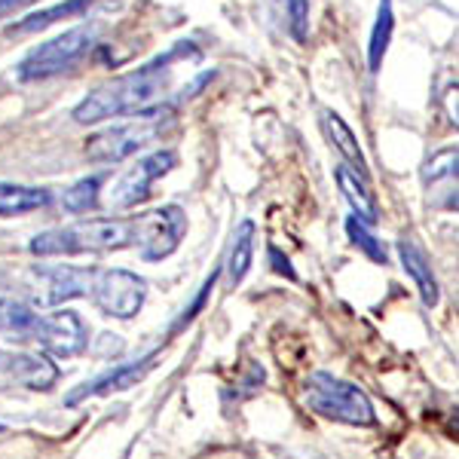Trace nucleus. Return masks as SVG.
Returning a JSON list of instances; mask_svg holds the SVG:
<instances>
[{"instance_id":"obj_18","label":"nucleus","mask_w":459,"mask_h":459,"mask_svg":"<svg viewBox=\"0 0 459 459\" xmlns=\"http://www.w3.org/2000/svg\"><path fill=\"white\" fill-rule=\"evenodd\" d=\"M53 203L47 187H25V184H0V218H16V214L37 212Z\"/></svg>"},{"instance_id":"obj_29","label":"nucleus","mask_w":459,"mask_h":459,"mask_svg":"<svg viewBox=\"0 0 459 459\" xmlns=\"http://www.w3.org/2000/svg\"><path fill=\"white\" fill-rule=\"evenodd\" d=\"M0 359H4V352H0Z\"/></svg>"},{"instance_id":"obj_27","label":"nucleus","mask_w":459,"mask_h":459,"mask_svg":"<svg viewBox=\"0 0 459 459\" xmlns=\"http://www.w3.org/2000/svg\"><path fill=\"white\" fill-rule=\"evenodd\" d=\"M28 4H34V0H0V19H10L13 13H19Z\"/></svg>"},{"instance_id":"obj_24","label":"nucleus","mask_w":459,"mask_h":459,"mask_svg":"<svg viewBox=\"0 0 459 459\" xmlns=\"http://www.w3.org/2000/svg\"><path fill=\"white\" fill-rule=\"evenodd\" d=\"M285 6V19H288V31L298 43H307L309 34V0H282Z\"/></svg>"},{"instance_id":"obj_7","label":"nucleus","mask_w":459,"mask_h":459,"mask_svg":"<svg viewBox=\"0 0 459 459\" xmlns=\"http://www.w3.org/2000/svg\"><path fill=\"white\" fill-rule=\"evenodd\" d=\"M92 300L105 316L132 318L138 316L147 294V282L129 270H99L92 282Z\"/></svg>"},{"instance_id":"obj_12","label":"nucleus","mask_w":459,"mask_h":459,"mask_svg":"<svg viewBox=\"0 0 459 459\" xmlns=\"http://www.w3.org/2000/svg\"><path fill=\"white\" fill-rule=\"evenodd\" d=\"M157 359H160V352H151V355H144V359L132 361V365H120V368H114V371H108L105 377H95L92 383H83L80 389H74L71 395L65 398V404L74 407L77 402H83V398L110 395V392H123L129 386H138V383H142L144 377L153 371Z\"/></svg>"},{"instance_id":"obj_17","label":"nucleus","mask_w":459,"mask_h":459,"mask_svg":"<svg viewBox=\"0 0 459 459\" xmlns=\"http://www.w3.org/2000/svg\"><path fill=\"white\" fill-rule=\"evenodd\" d=\"M398 255H402L404 270L411 273L413 285H417L420 300H423L426 307H435V303H438V282H435L432 270H429L426 255H423V251H420L417 246H413L411 239H402V242H398Z\"/></svg>"},{"instance_id":"obj_22","label":"nucleus","mask_w":459,"mask_h":459,"mask_svg":"<svg viewBox=\"0 0 459 459\" xmlns=\"http://www.w3.org/2000/svg\"><path fill=\"white\" fill-rule=\"evenodd\" d=\"M99 194H101V178H83V181H77L71 190H65L62 205L71 214L95 212V205H99Z\"/></svg>"},{"instance_id":"obj_23","label":"nucleus","mask_w":459,"mask_h":459,"mask_svg":"<svg viewBox=\"0 0 459 459\" xmlns=\"http://www.w3.org/2000/svg\"><path fill=\"white\" fill-rule=\"evenodd\" d=\"M346 233H350V239L359 246L361 251H365L371 261L377 264H389V255H386V248H383V242L380 239H374V233L368 230V224H361L359 218H346Z\"/></svg>"},{"instance_id":"obj_9","label":"nucleus","mask_w":459,"mask_h":459,"mask_svg":"<svg viewBox=\"0 0 459 459\" xmlns=\"http://www.w3.org/2000/svg\"><path fill=\"white\" fill-rule=\"evenodd\" d=\"M34 340H40L43 350L56 359H74L86 350V322L74 309H62L47 318L40 316Z\"/></svg>"},{"instance_id":"obj_1","label":"nucleus","mask_w":459,"mask_h":459,"mask_svg":"<svg viewBox=\"0 0 459 459\" xmlns=\"http://www.w3.org/2000/svg\"><path fill=\"white\" fill-rule=\"evenodd\" d=\"M187 56H196V49L190 47V43H178L175 49H169L166 56L153 58V62L144 65V68L129 71V74H123V77L110 80L105 86L92 89V92L74 108V120L80 126H92V123L110 120V117H126V114L147 110L169 89L172 65L178 58H187Z\"/></svg>"},{"instance_id":"obj_15","label":"nucleus","mask_w":459,"mask_h":459,"mask_svg":"<svg viewBox=\"0 0 459 459\" xmlns=\"http://www.w3.org/2000/svg\"><path fill=\"white\" fill-rule=\"evenodd\" d=\"M322 129L328 135V142L334 144V151L352 166V172H359L361 178H368V160L361 153V144L355 138V132L343 123V117L334 110H322Z\"/></svg>"},{"instance_id":"obj_16","label":"nucleus","mask_w":459,"mask_h":459,"mask_svg":"<svg viewBox=\"0 0 459 459\" xmlns=\"http://www.w3.org/2000/svg\"><path fill=\"white\" fill-rule=\"evenodd\" d=\"M89 6H92V0H65V4L47 6V10H37V13H31V16L13 22V25L6 28V37H25V34L47 31V28H53L56 22H62V19L83 16Z\"/></svg>"},{"instance_id":"obj_21","label":"nucleus","mask_w":459,"mask_h":459,"mask_svg":"<svg viewBox=\"0 0 459 459\" xmlns=\"http://www.w3.org/2000/svg\"><path fill=\"white\" fill-rule=\"evenodd\" d=\"M40 316L19 300H0V331H10L16 337H34Z\"/></svg>"},{"instance_id":"obj_28","label":"nucleus","mask_w":459,"mask_h":459,"mask_svg":"<svg viewBox=\"0 0 459 459\" xmlns=\"http://www.w3.org/2000/svg\"><path fill=\"white\" fill-rule=\"evenodd\" d=\"M447 114H450V123L456 126V83L447 89Z\"/></svg>"},{"instance_id":"obj_4","label":"nucleus","mask_w":459,"mask_h":459,"mask_svg":"<svg viewBox=\"0 0 459 459\" xmlns=\"http://www.w3.org/2000/svg\"><path fill=\"white\" fill-rule=\"evenodd\" d=\"M303 402L313 407L316 413L337 423L350 426H374L377 413L371 407V398L365 395L359 386L346 380H337L331 374H313L303 383Z\"/></svg>"},{"instance_id":"obj_20","label":"nucleus","mask_w":459,"mask_h":459,"mask_svg":"<svg viewBox=\"0 0 459 459\" xmlns=\"http://www.w3.org/2000/svg\"><path fill=\"white\" fill-rule=\"evenodd\" d=\"M392 31H395V13H392V0H380V10H377V22L371 31V43H368V68L377 74L383 68V58H386Z\"/></svg>"},{"instance_id":"obj_8","label":"nucleus","mask_w":459,"mask_h":459,"mask_svg":"<svg viewBox=\"0 0 459 459\" xmlns=\"http://www.w3.org/2000/svg\"><path fill=\"white\" fill-rule=\"evenodd\" d=\"M178 166V157L175 151H153L151 157L138 160L132 169H126L120 175V181L114 184V190H110V205L114 209H135V205H142L151 199L153 194V181H160L162 175H169L172 169Z\"/></svg>"},{"instance_id":"obj_25","label":"nucleus","mask_w":459,"mask_h":459,"mask_svg":"<svg viewBox=\"0 0 459 459\" xmlns=\"http://www.w3.org/2000/svg\"><path fill=\"white\" fill-rule=\"evenodd\" d=\"M214 279H218V273H212V276L205 279V285L199 288V294H196V298H194V303H190V307L184 309L181 316H178V322L172 325V331H181V328H187V325L194 322V318L199 316V309L205 307V300H209V294H212V288H214Z\"/></svg>"},{"instance_id":"obj_10","label":"nucleus","mask_w":459,"mask_h":459,"mask_svg":"<svg viewBox=\"0 0 459 459\" xmlns=\"http://www.w3.org/2000/svg\"><path fill=\"white\" fill-rule=\"evenodd\" d=\"M95 273H99L95 266H43V270H37V279H40L37 303L40 307H58L65 300L86 298L92 291Z\"/></svg>"},{"instance_id":"obj_3","label":"nucleus","mask_w":459,"mask_h":459,"mask_svg":"<svg viewBox=\"0 0 459 459\" xmlns=\"http://www.w3.org/2000/svg\"><path fill=\"white\" fill-rule=\"evenodd\" d=\"M172 123V108H151L138 110V117L132 123L110 126V129L95 132L86 142L83 153L89 162H120L132 157L135 151H142L147 142H153L162 135V129Z\"/></svg>"},{"instance_id":"obj_5","label":"nucleus","mask_w":459,"mask_h":459,"mask_svg":"<svg viewBox=\"0 0 459 459\" xmlns=\"http://www.w3.org/2000/svg\"><path fill=\"white\" fill-rule=\"evenodd\" d=\"M95 40V31L86 25H77L71 31H62L53 40L34 47L31 53L19 62V77L22 80H47L56 77V74L68 71L71 65H77L80 58L89 53Z\"/></svg>"},{"instance_id":"obj_19","label":"nucleus","mask_w":459,"mask_h":459,"mask_svg":"<svg viewBox=\"0 0 459 459\" xmlns=\"http://www.w3.org/2000/svg\"><path fill=\"white\" fill-rule=\"evenodd\" d=\"M251 257H255V224H251V221H242L239 230L233 233L230 255H227V273H230V282L233 285H242V279L248 276Z\"/></svg>"},{"instance_id":"obj_2","label":"nucleus","mask_w":459,"mask_h":459,"mask_svg":"<svg viewBox=\"0 0 459 459\" xmlns=\"http://www.w3.org/2000/svg\"><path fill=\"white\" fill-rule=\"evenodd\" d=\"M135 246V218H89L68 227L43 230L31 239L37 257H71V255H105Z\"/></svg>"},{"instance_id":"obj_13","label":"nucleus","mask_w":459,"mask_h":459,"mask_svg":"<svg viewBox=\"0 0 459 459\" xmlns=\"http://www.w3.org/2000/svg\"><path fill=\"white\" fill-rule=\"evenodd\" d=\"M426 199L435 209L456 212V147L435 153L423 166Z\"/></svg>"},{"instance_id":"obj_6","label":"nucleus","mask_w":459,"mask_h":459,"mask_svg":"<svg viewBox=\"0 0 459 459\" xmlns=\"http://www.w3.org/2000/svg\"><path fill=\"white\" fill-rule=\"evenodd\" d=\"M187 233V214L178 205H160V209L135 218V246L142 248L144 261H166L181 246Z\"/></svg>"},{"instance_id":"obj_11","label":"nucleus","mask_w":459,"mask_h":459,"mask_svg":"<svg viewBox=\"0 0 459 459\" xmlns=\"http://www.w3.org/2000/svg\"><path fill=\"white\" fill-rule=\"evenodd\" d=\"M56 380H58V368L47 355L4 352V359H0V386L49 389Z\"/></svg>"},{"instance_id":"obj_26","label":"nucleus","mask_w":459,"mask_h":459,"mask_svg":"<svg viewBox=\"0 0 459 459\" xmlns=\"http://www.w3.org/2000/svg\"><path fill=\"white\" fill-rule=\"evenodd\" d=\"M270 264H273V270L282 273V276H285V279H291V282H294V279H298V273H294V266L288 264V257H285L282 251H279L276 246H270Z\"/></svg>"},{"instance_id":"obj_14","label":"nucleus","mask_w":459,"mask_h":459,"mask_svg":"<svg viewBox=\"0 0 459 459\" xmlns=\"http://www.w3.org/2000/svg\"><path fill=\"white\" fill-rule=\"evenodd\" d=\"M334 178H337L340 194L352 205V218H359L361 224H377V221H380V205H377L374 190L368 187V178H361L359 172H352V169H346V166H337Z\"/></svg>"}]
</instances>
